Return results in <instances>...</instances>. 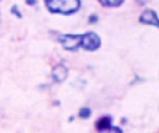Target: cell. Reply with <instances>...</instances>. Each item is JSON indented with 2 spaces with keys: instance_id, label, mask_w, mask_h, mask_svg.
I'll return each instance as SVG.
<instances>
[{
  "instance_id": "7a4b0ae2",
  "label": "cell",
  "mask_w": 159,
  "mask_h": 133,
  "mask_svg": "<svg viewBox=\"0 0 159 133\" xmlns=\"http://www.w3.org/2000/svg\"><path fill=\"white\" fill-rule=\"evenodd\" d=\"M101 46V39L96 32L81 34V47L87 51H96Z\"/></svg>"
},
{
  "instance_id": "8fae6325",
  "label": "cell",
  "mask_w": 159,
  "mask_h": 133,
  "mask_svg": "<svg viewBox=\"0 0 159 133\" xmlns=\"http://www.w3.org/2000/svg\"><path fill=\"white\" fill-rule=\"evenodd\" d=\"M26 1V4H29V5H35L36 4V0H25Z\"/></svg>"
},
{
  "instance_id": "30bf717a",
  "label": "cell",
  "mask_w": 159,
  "mask_h": 133,
  "mask_svg": "<svg viewBox=\"0 0 159 133\" xmlns=\"http://www.w3.org/2000/svg\"><path fill=\"white\" fill-rule=\"evenodd\" d=\"M88 21H89V22H96V21H97V16H96V15H92Z\"/></svg>"
},
{
  "instance_id": "8992f818",
  "label": "cell",
  "mask_w": 159,
  "mask_h": 133,
  "mask_svg": "<svg viewBox=\"0 0 159 133\" xmlns=\"http://www.w3.org/2000/svg\"><path fill=\"white\" fill-rule=\"evenodd\" d=\"M111 124H112V118L108 117V116H104V117L99 118V119L96 122V129L99 132V131H102V129L109 127Z\"/></svg>"
},
{
  "instance_id": "ba28073f",
  "label": "cell",
  "mask_w": 159,
  "mask_h": 133,
  "mask_svg": "<svg viewBox=\"0 0 159 133\" xmlns=\"http://www.w3.org/2000/svg\"><path fill=\"white\" fill-rule=\"evenodd\" d=\"M98 133H123V131H122L119 127H116V126H112V124H111L109 127H107V128L99 131Z\"/></svg>"
},
{
  "instance_id": "277c9868",
  "label": "cell",
  "mask_w": 159,
  "mask_h": 133,
  "mask_svg": "<svg viewBox=\"0 0 159 133\" xmlns=\"http://www.w3.org/2000/svg\"><path fill=\"white\" fill-rule=\"evenodd\" d=\"M139 22L145 25H153L154 27H158V16L157 12L152 9L144 10L139 16Z\"/></svg>"
},
{
  "instance_id": "9c48e42d",
  "label": "cell",
  "mask_w": 159,
  "mask_h": 133,
  "mask_svg": "<svg viewBox=\"0 0 159 133\" xmlns=\"http://www.w3.org/2000/svg\"><path fill=\"white\" fill-rule=\"evenodd\" d=\"M91 116V109L88 107H83L80 109V117L81 118H88Z\"/></svg>"
},
{
  "instance_id": "5b68a950",
  "label": "cell",
  "mask_w": 159,
  "mask_h": 133,
  "mask_svg": "<svg viewBox=\"0 0 159 133\" xmlns=\"http://www.w3.org/2000/svg\"><path fill=\"white\" fill-rule=\"evenodd\" d=\"M67 73H68V70L65 65L60 63V65H56L52 70V77L56 82H62L66 80L67 77Z\"/></svg>"
},
{
  "instance_id": "52a82bcc",
  "label": "cell",
  "mask_w": 159,
  "mask_h": 133,
  "mask_svg": "<svg viewBox=\"0 0 159 133\" xmlns=\"http://www.w3.org/2000/svg\"><path fill=\"white\" fill-rule=\"evenodd\" d=\"M101 2V5L106 6V7H117L119 5H122V2L124 0H98Z\"/></svg>"
},
{
  "instance_id": "6da1fadb",
  "label": "cell",
  "mask_w": 159,
  "mask_h": 133,
  "mask_svg": "<svg viewBox=\"0 0 159 133\" xmlns=\"http://www.w3.org/2000/svg\"><path fill=\"white\" fill-rule=\"evenodd\" d=\"M45 5L47 10L52 14L71 15L80 10L81 1L80 0H45Z\"/></svg>"
},
{
  "instance_id": "3957f363",
  "label": "cell",
  "mask_w": 159,
  "mask_h": 133,
  "mask_svg": "<svg viewBox=\"0 0 159 133\" xmlns=\"http://www.w3.org/2000/svg\"><path fill=\"white\" fill-rule=\"evenodd\" d=\"M58 41L67 51H76L81 47V35H61L58 37Z\"/></svg>"
}]
</instances>
